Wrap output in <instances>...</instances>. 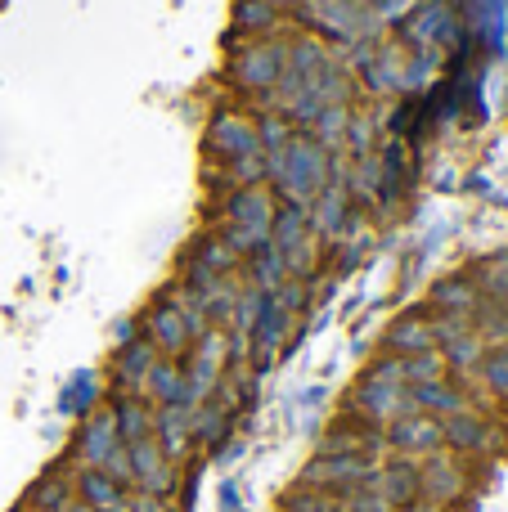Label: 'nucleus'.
I'll return each instance as SVG.
<instances>
[{
  "mask_svg": "<svg viewBox=\"0 0 508 512\" xmlns=\"http://www.w3.org/2000/svg\"><path fill=\"white\" fill-rule=\"evenodd\" d=\"M342 512H392L383 504V499L374 495V486H360V490H347V495H338Z\"/></svg>",
  "mask_w": 508,
  "mask_h": 512,
  "instance_id": "obj_38",
  "label": "nucleus"
},
{
  "mask_svg": "<svg viewBox=\"0 0 508 512\" xmlns=\"http://www.w3.org/2000/svg\"><path fill=\"white\" fill-rule=\"evenodd\" d=\"M189 414H194V405H162L153 409V441H158V450L167 454V463H176V468H185L189 459H194V427H189Z\"/></svg>",
  "mask_w": 508,
  "mask_h": 512,
  "instance_id": "obj_18",
  "label": "nucleus"
},
{
  "mask_svg": "<svg viewBox=\"0 0 508 512\" xmlns=\"http://www.w3.org/2000/svg\"><path fill=\"white\" fill-rule=\"evenodd\" d=\"M126 459H131V490H144L153 499H171L180 490V468L167 463V454L158 450L153 436L126 445Z\"/></svg>",
  "mask_w": 508,
  "mask_h": 512,
  "instance_id": "obj_11",
  "label": "nucleus"
},
{
  "mask_svg": "<svg viewBox=\"0 0 508 512\" xmlns=\"http://www.w3.org/2000/svg\"><path fill=\"white\" fill-rule=\"evenodd\" d=\"M180 270H203V274H239L243 261L230 252V243L216 234V225H203L180 252Z\"/></svg>",
  "mask_w": 508,
  "mask_h": 512,
  "instance_id": "obj_19",
  "label": "nucleus"
},
{
  "mask_svg": "<svg viewBox=\"0 0 508 512\" xmlns=\"http://www.w3.org/2000/svg\"><path fill=\"white\" fill-rule=\"evenodd\" d=\"M189 427H194V445L198 450H221L225 436H230L234 427V414L221 405V400H198L194 414H189Z\"/></svg>",
  "mask_w": 508,
  "mask_h": 512,
  "instance_id": "obj_26",
  "label": "nucleus"
},
{
  "mask_svg": "<svg viewBox=\"0 0 508 512\" xmlns=\"http://www.w3.org/2000/svg\"><path fill=\"white\" fill-rule=\"evenodd\" d=\"M378 140H383V126H378V117L351 108V126H347L342 158H369V153H378Z\"/></svg>",
  "mask_w": 508,
  "mask_h": 512,
  "instance_id": "obj_33",
  "label": "nucleus"
},
{
  "mask_svg": "<svg viewBox=\"0 0 508 512\" xmlns=\"http://www.w3.org/2000/svg\"><path fill=\"white\" fill-rule=\"evenodd\" d=\"M329 162L333 158L311 140V135L297 131L284 153L266 158V185H270V194H275V203L306 207L324 185H329Z\"/></svg>",
  "mask_w": 508,
  "mask_h": 512,
  "instance_id": "obj_2",
  "label": "nucleus"
},
{
  "mask_svg": "<svg viewBox=\"0 0 508 512\" xmlns=\"http://www.w3.org/2000/svg\"><path fill=\"white\" fill-rule=\"evenodd\" d=\"M468 279L477 283V292H482L486 301L508 306V252H491L477 265H468Z\"/></svg>",
  "mask_w": 508,
  "mask_h": 512,
  "instance_id": "obj_30",
  "label": "nucleus"
},
{
  "mask_svg": "<svg viewBox=\"0 0 508 512\" xmlns=\"http://www.w3.org/2000/svg\"><path fill=\"white\" fill-rule=\"evenodd\" d=\"M311 234V225H306V207H293V203H279L275 212V225H270V248L284 256L288 248H297V243Z\"/></svg>",
  "mask_w": 508,
  "mask_h": 512,
  "instance_id": "obj_32",
  "label": "nucleus"
},
{
  "mask_svg": "<svg viewBox=\"0 0 508 512\" xmlns=\"http://www.w3.org/2000/svg\"><path fill=\"white\" fill-rule=\"evenodd\" d=\"M383 351L387 355H419V351H437V328H432V310H405L387 324L383 333Z\"/></svg>",
  "mask_w": 508,
  "mask_h": 512,
  "instance_id": "obj_20",
  "label": "nucleus"
},
{
  "mask_svg": "<svg viewBox=\"0 0 508 512\" xmlns=\"http://www.w3.org/2000/svg\"><path fill=\"white\" fill-rule=\"evenodd\" d=\"M117 450H122V436H117L113 409H108V400H104L95 414L81 418L77 436H72V463H77V468H104Z\"/></svg>",
  "mask_w": 508,
  "mask_h": 512,
  "instance_id": "obj_12",
  "label": "nucleus"
},
{
  "mask_svg": "<svg viewBox=\"0 0 508 512\" xmlns=\"http://www.w3.org/2000/svg\"><path fill=\"white\" fill-rule=\"evenodd\" d=\"M239 279L252 283V288H261V292H275L279 283L288 279V265H284V256H279V252L266 243V248H257V252L248 256V261H243Z\"/></svg>",
  "mask_w": 508,
  "mask_h": 512,
  "instance_id": "obj_29",
  "label": "nucleus"
},
{
  "mask_svg": "<svg viewBox=\"0 0 508 512\" xmlns=\"http://www.w3.org/2000/svg\"><path fill=\"white\" fill-rule=\"evenodd\" d=\"M306 225H311V234L329 248V243H338L342 234H351L360 225V212L351 207V194L342 180H329V185L320 189V194L306 203Z\"/></svg>",
  "mask_w": 508,
  "mask_h": 512,
  "instance_id": "obj_9",
  "label": "nucleus"
},
{
  "mask_svg": "<svg viewBox=\"0 0 508 512\" xmlns=\"http://www.w3.org/2000/svg\"><path fill=\"white\" fill-rule=\"evenodd\" d=\"M185 387H189V405L198 400H212L216 387L225 378V364H230V342H225V328H207L194 346L185 351Z\"/></svg>",
  "mask_w": 508,
  "mask_h": 512,
  "instance_id": "obj_7",
  "label": "nucleus"
},
{
  "mask_svg": "<svg viewBox=\"0 0 508 512\" xmlns=\"http://www.w3.org/2000/svg\"><path fill=\"white\" fill-rule=\"evenodd\" d=\"M144 400H149L153 409H162V405H189L185 364H180V360H167V355H158V364H153L149 378H144Z\"/></svg>",
  "mask_w": 508,
  "mask_h": 512,
  "instance_id": "obj_25",
  "label": "nucleus"
},
{
  "mask_svg": "<svg viewBox=\"0 0 508 512\" xmlns=\"http://www.w3.org/2000/svg\"><path fill=\"white\" fill-rule=\"evenodd\" d=\"M207 328H212V319H207L176 283H167V288L149 301V310L140 315V333L149 337L153 351L167 355V360H185V351L207 333Z\"/></svg>",
  "mask_w": 508,
  "mask_h": 512,
  "instance_id": "obj_3",
  "label": "nucleus"
},
{
  "mask_svg": "<svg viewBox=\"0 0 508 512\" xmlns=\"http://www.w3.org/2000/svg\"><path fill=\"white\" fill-rule=\"evenodd\" d=\"M257 149V126H252V113L239 104H225L212 113L203 131V162H216V167H230L234 158Z\"/></svg>",
  "mask_w": 508,
  "mask_h": 512,
  "instance_id": "obj_6",
  "label": "nucleus"
},
{
  "mask_svg": "<svg viewBox=\"0 0 508 512\" xmlns=\"http://www.w3.org/2000/svg\"><path fill=\"white\" fill-rule=\"evenodd\" d=\"M77 504H86L90 512H126L131 490L117 486V481L99 468H77Z\"/></svg>",
  "mask_w": 508,
  "mask_h": 512,
  "instance_id": "obj_23",
  "label": "nucleus"
},
{
  "mask_svg": "<svg viewBox=\"0 0 508 512\" xmlns=\"http://www.w3.org/2000/svg\"><path fill=\"white\" fill-rule=\"evenodd\" d=\"M410 512H455V508H432V504H414Z\"/></svg>",
  "mask_w": 508,
  "mask_h": 512,
  "instance_id": "obj_40",
  "label": "nucleus"
},
{
  "mask_svg": "<svg viewBox=\"0 0 508 512\" xmlns=\"http://www.w3.org/2000/svg\"><path fill=\"white\" fill-rule=\"evenodd\" d=\"M477 382L486 387V396L508 400V342L504 346H486L482 369H477Z\"/></svg>",
  "mask_w": 508,
  "mask_h": 512,
  "instance_id": "obj_34",
  "label": "nucleus"
},
{
  "mask_svg": "<svg viewBox=\"0 0 508 512\" xmlns=\"http://www.w3.org/2000/svg\"><path fill=\"white\" fill-rule=\"evenodd\" d=\"M374 495L383 499L392 512H410L414 504H423V490H419V459H401V454H387L374 472Z\"/></svg>",
  "mask_w": 508,
  "mask_h": 512,
  "instance_id": "obj_16",
  "label": "nucleus"
},
{
  "mask_svg": "<svg viewBox=\"0 0 508 512\" xmlns=\"http://www.w3.org/2000/svg\"><path fill=\"white\" fill-rule=\"evenodd\" d=\"M99 405H104V391H99L95 373H81V378L68 387V396H63V409H68V414H77V418L95 414Z\"/></svg>",
  "mask_w": 508,
  "mask_h": 512,
  "instance_id": "obj_36",
  "label": "nucleus"
},
{
  "mask_svg": "<svg viewBox=\"0 0 508 512\" xmlns=\"http://www.w3.org/2000/svg\"><path fill=\"white\" fill-rule=\"evenodd\" d=\"M279 512H342V504H338V495H324V490H311V486H293L279 499Z\"/></svg>",
  "mask_w": 508,
  "mask_h": 512,
  "instance_id": "obj_37",
  "label": "nucleus"
},
{
  "mask_svg": "<svg viewBox=\"0 0 508 512\" xmlns=\"http://www.w3.org/2000/svg\"><path fill=\"white\" fill-rule=\"evenodd\" d=\"M351 108H356V104H329V108H320V117H315L311 131H306L324 153H329V158H333V153H342V144H347Z\"/></svg>",
  "mask_w": 508,
  "mask_h": 512,
  "instance_id": "obj_28",
  "label": "nucleus"
},
{
  "mask_svg": "<svg viewBox=\"0 0 508 512\" xmlns=\"http://www.w3.org/2000/svg\"><path fill=\"white\" fill-rule=\"evenodd\" d=\"M284 59H288V41L284 36H257L230 50V68H225V86L257 113L270 108L279 77H284Z\"/></svg>",
  "mask_w": 508,
  "mask_h": 512,
  "instance_id": "obj_4",
  "label": "nucleus"
},
{
  "mask_svg": "<svg viewBox=\"0 0 508 512\" xmlns=\"http://www.w3.org/2000/svg\"><path fill=\"white\" fill-rule=\"evenodd\" d=\"M378 463L383 459H369V454H324V450H315L311 463L297 472V486L324 490V495H347V490H360V486L374 481Z\"/></svg>",
  "mask_w": 508,
  "mask_h": 512,
  "instance_id": "obj_5",
  "label": "nucleus"
},
{
  "mask_svg": "<svg viewBox=\"0 0 508 512\" xmlns=\"http://www.w3.org/2000/svg\"><path fill=\"white\" fill-rule=\"evenodd\" d=\"M324 454H369V459H387V436L383 427L365 423L351 409H338V418L329 423V432L320 436Z\"/></svg>",
  "mask_w": 508,
  "mask_h": 512,
  "instance_id": "obj_13",
  "label": "nucleus"
},
{
  "mask_svg": "<svg viewBox=\"0 0 508 512\" xmlns=\"http://www.w3.org/2000/svg\"><path fill=\"white\" fill-rule=\"evenodd\" d=\"M284 14L270 0H234V23H230V41H257V36H275Z\"/></svg>",
  "mask_w": 508,
  "mask_h": 512,
  "instance_id": "obj_24",
  "label": "nucleus"
},
{
  "mask_svg": "<svg viewBox=\"0 0 508 512\" xmlns=\"http://www.w3.org/2000/svg\"><path fill=\"white\" fill-rule=\"evenodd\" d=\"M108 409H113V423H117L122 445L153 436V405L144 396H113L108 400Z\"/></svg>",
  "mask_w": 508,
  "mask_h": 512,
  "instance_id": "obj_27",
  "label": "nucleus"
},
{
  "mask_svg": "<svg viewBox=\"0 0 508 512\" xmlns=\"http://www.w3.org/2000/svg\"><path fill=\"white\" fill-rule=\"evenodd\" d=\"M387 436V454H401V459H428V454L446 450V436H441V418L432 414H405L396 423L383 427Z\"/></svg>",
  "mask_w": 508,
  "mask_h": 512,
  "instance_id": "obj_14",
  "label": "nucleus"
},
{
  "mask_svg": "<svg viewBox=\"0 0 508 512\" xmlns=\"http://www.w3.org/2000/svg\"><path fill=\"white\" fill-rule=\"evenodd\" d=\"M468 486H473V477H468V459H459V454L437 450V454H428V459H419L423 504H432V508H455V504H464Z\"/></svg>",
  "mask_w": 508,
  "mask_h": 512,
  "instance_id": "obj_8",
  "label": "nucleus"
},
{
  "mask_svg": "<svg viewBox=\"0 0 508 512\" xmlns=\"http://www.w3.org/2000/svg\"><path fill=\"white\" fill-rule=\"evenodd\" d=\"M252 126H257V149L266 153V158H275V153L288 149V140H293V122H288L284 113H275V108H257L252 113Z\"/></svg>",
  "mask_w": 508,
  "mask_h": 512,
  "instance_id": "obj_31",
  "label": "nucleus"
},
{
  "mask_svg": "<svg viewBox=\"0 0 508 512\" xmlns=\"http://www.w3.org/2000/svg\"><path fill=\"white\" fill-rule=\"evenodd\" d=\"M342 409L360 414L365 423H374V427H387V423H396V418L414 414V396H410V387H405V378H401V355L378 351L374 360L365 364V373L351 382Z\"/></svg>",
  "mask_w": 508,
  "mask_h": 512,
  "instance_id": "obj_1",
  "label": "nucleus"
},
{
  "mask_svg": "<svg viewBox=\"0 0 508 512\" xmlns=\"http://www.w3.org/2000/svg\"><path fill=\"white\" fill-rule=\"evenodd\" d=\"M401 378H405V387H423V382H437V378H446V360H441V351L401 355Z\"/></svg>",
  "mask_w": 508,
  "mask_h": 512,
  "instance_id": "obj_35",
  "label": "nucleus"
},
{
  "mask_svg": "<svg viewBox=\"0 0 508 512\" xmlns=\"http://www.w3.org/2000/svg\"><path fill=\"white\" fill-rule=\"evenodd\" d=\"M477 301H482V292H477V283L468 279V274H446V279H437L428 288V310H432V315L468 319L477 310Z\"/></svg>",
  "mask_w": 508,
  "mask_h": 512,
  "instance_id": "obj_22",
  "label": "nucleus"
},
{
  "mask_svg": "<svg viewBox=\"0 0 508 512\" xmlns=\"http://www.w3.org/2000/svg\"><path fill=\"white\" fill-rule=\"evenodd\" d=\"M18 512H32V508H18Z\"/></svg>",
  "mask_w": 508,
  "mask_h": 512,
  "instance_id": "obj_42",
  "label": "nucleus"
},
{
  "mask_svg": "<svg viewBox=\"0 0 508 512\" xmlns=\"http://www.w3.org/2000/svg\"><path fill=\"white\" fill-rule=\"evenodd\" d=\"M441 436H446V450L459 454V459H482V454L500 450V427H495L477 405L441 418Z\"/></svg>",
  "mask_w": 508,
  "mask_h": 512,
  "instance_id": "obj_10",
  "label": "nucleus"
},
{
  "mask_svg": "<svg viewBox=\"0 0 508 512\" xmlns=\"http://www.w3.org/2000/svg\"><path fill=\"white\" fill-rule=\"evenodd\" d=\"M158 364V351H153L149 337H131V342L113 346V360H108V387L113 396H144V378Z\"/></svg>",
  "mask_w": 508,
  "mask_h": 512,
  "instance_id": "obj_15",
  "label": "nucleus"
},
{
  "mask_svg": "<svg viewBox=\"0 0 508 512\" xmlns=\"http://www.w3.org/2000/svg\"><path fill=\"white\" fill-rule=\"evenodd\" d=\"M68 512H90V508H86V504H72V508H68Z\"/></svg>",
  "mask_w": 508,
  "mask_h": 512,
  "instance_id": "obj_41",
  "label": "nucleus"
},
{
  "mask_svg": "<svg viewBox=\"0 0 508 512\" xmlns=\"http://www.w3.org/2000/svg\"><path fill=\"white\" fill-rule=\"evenodd\" d=\"M72 504H77V463L72 459L50 463L23 495V508L32 512H68Z\"/></svg>",
  "mask_w": 508,
  "mask_h": 512,
  "instance_id": "obj_17",
  "label": "nucleus"
},
{
  "mask_svg": "<svg viewBox=\"0 0 508 512\" xmlns=\"http://www.w3.org/2000/svg\"><path fill=\"white\" fill-rule=\"evenodd\" d=\"M410 396H414V409H419V414H432V418H450V414L473 405V391H468L464 382H455L450 373L437 382H423V387H410Z\"/></svg>",
  "mask_w": 508,
  "mask_h": 512,
  "instance_id": "obj_21",
  "label": "nucleus"
},
{
  "mask_svg": "<svg viewBox=\"0 0 508 512\" xmlns=\"http://www.w3.org/2000/svg\"><path fill=\"white\" fill-rule=\"evenodd\" d=\"M270 5H275V9H279V14H297V9H302V5H306V0H270Z\"/></svg>",
  "mask_w": 508,
  "mask_h": 512,
  "instance_id": "obj_39",
  "label": "nucleus"
}]
</instances>
